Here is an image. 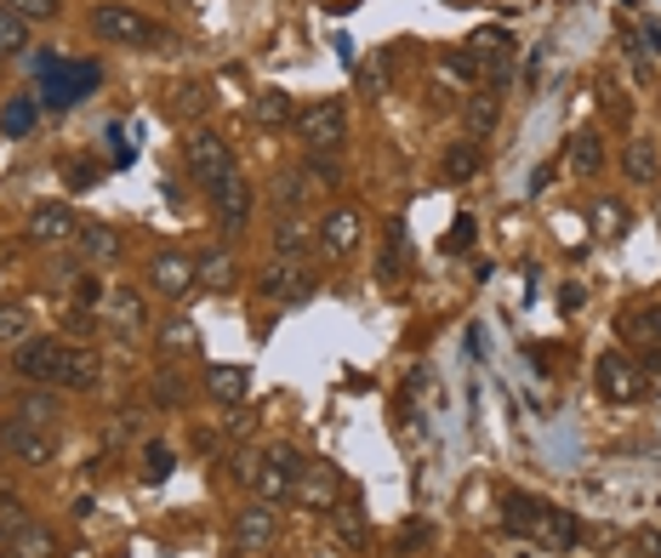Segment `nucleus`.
Returning a JSON list of instances; mask_svg holds the SVG:
<instances>
[{"mask_svg": "<svg viewBox=\"0 0 661 558\" xmlns=\"http://www.w3.org/2000/svg\"><path fill=\"white\" fill-rule=\"evenodd\" d=\"M228 473H235L240 484H257V473H262V456H257V450H235V456H228Z\"/></svg>", "mask_w": 661, "mask_h": 558, "instance_id": "c03bdc74", "label": "nucleus"}, {"mask_svg": "<svg viewBox=\"0 0 661 558\" xmlns=\"http://www.w3.org/2000/svg\"><path fill=\"white\" fill-rule=\"evenodd\" d=\"M160 348L165 353H201V331H194V319H183V314H172V319H160Z\"/></svg>", "mask_w": 661, "mask_h": 558, "instance_id": "c85d7f7f", "label": "nucleus"}, {"mask_svg": "<svg viewBox=\"0 0 661 558\" xmlns=\"http://www.w3.org/2000/svg\"><path fill=\"white\" fill-rule=\"evenodd\" d=\"M296 502H303V507H314V513H330V502H337V473L308 462V473L296 479Z\"/></svg>", "mask_w": 661, "mask_h": 558, "instance_id": "412c9836", "label": "nucleus"}, {"mask_svg": "<svg viewBox=\"0 0 661 558\" xmlns=\"http://www.w3.org/2000/svg\"><path fill=\"white\" fill-rule=\"evenodd\" d=\"M303 251H308V222L280 211V222H274V256H303Z\"/></svg>", "mask_w": 661, "mask_h": 558, "instance_id": "7c9ffc66", "label": "nucleus"}, {"mask_svg": "<svg viewBox=\"0 0 661 558\" xmlns=\"http://www.w3.org/2000/svg\"><path fill=\"white\" fill-rule=\"evenodd\" d=\"M0 450L18 456L23 468H46L57 456V439L46 428H29V422H7V428H0Z\"/></svg>", "mask_w": 661, "mask_h": 558, "instance_id": "9b49d317", "label": "nucleus"}, {"mask_svg": "<svg viewBox=\"0 0 661 558\" xmlns=\"http://www.w3.org/2000/svg\"><path fill=\"white\" fill-rule=\"evenodd\" d=\"M400 269H405V222H388L382 256H377V280H400Z\"/></svg>", "mask_w": 661, "mask_h": 558, "instance_id": "c756f323", "label": "nucleus"}, {"mask_svg": "<svg viewBox=\"0 0 661 558\" xmlns=\"http://www.w3.org/2000/svg\"><path fill=\"white\" fill-rule=\"evenodd\" d=\"M621 342L627 348H655L661 353V308H627L621 314Z\"/></svg>", "mask_w": 661, "mask_h": 558, "instance_id": "6ab92c4d", "label": "nucleus"}, {"mask_svg": "<svg viewBox=\"0 0 661 558\" xmlns=\"http://www.w3.org/2000/svg\"><path fill=\"white\" fill-rule=\"evenodd\" d=\"M206 109H212V86L194 80V86H177V91H172V114H177V120H201Z\"/></svg>", "mask_w": 661, "mask_h": 558, "instance_id": "473e14b6", "label": "nucleus"}, {"mask_svg": "<svg viewBox=\"0 0 661 558\" xmlns=\"http://www.w3.org/2000/svg\"><path fill=\"white\" fill-rule=\"evenodd\" d=\"M257 291L269 303H285V308H296V303H308L314 291H319V280H314V269L303 256H274L269 269L257 274Z\"/></svg>", "mask_w": 661, "mask_h": 558, "instance_id": "f03ea898", "label": "nucleus"}, {"mask_svg": "<svg viewBox=\"0 0 661 558\" xmlns=\"http://www.w3.org/2000/svg\"><path fill=\"white\" fill-rule=\"evenodd\" d=\"M63 365H69V342H57V337H29L18 353H12V371L23 382H52L63 387Z\"/></svg>", "mask_w": 661, "mask_h": 558, "instance_id": "423d86ee", "label": "nucleus"}, {"mask_svg": "<svg viewBox=\"0 0 661 558\" xmlns=\"http://www.w3.org/2000/svg\"><path fill=\"white\" fill-rule=\"evenodd\" d=\"M393 558H405V552H393Z\"/></svg>", "mask_w": 661, "mask_h": 558, "instance_id": "6e6d98bb", "label": "nucleus"}, {"mask_svg": "<svg viewBox=\"0 0 661 558\" xmlns=\"http://www.w3.org/2000/svg\"><path fill=\"white\" fill-rule=\"evenodd\" d=\"M212 211H217V228H223V234H240V228L251 222V188H246L240 172L223 177V183L212 188Z\"/></svg>", "mask_w": 661, "mask_h": 558, "instance_id": "4468645a", "label": "nucleus"}, {"mask_svg": "<svg viewBox=\"0 0 661 558\" xmlns=\"http://www.w3.org/2000/svg\"><path fill=\"white\" fill-rule=\"evenodd\" d=\"M7 52H29V23L12 7H0V57Z\"/></svg>", "mask_w": 661, "mask_h": 558, "instance_id": "c9c22d12", "label": "nucleus"}, {"mask_svg": "<svg viewBox=\"0 0 661 558\" xmlns=\"http://www.w3.org/2000/svg\"><path fill=\"white\" fill-rule=\"evenodd\" d=\"M183 166H188L194 183L212 194L223 177H235V149H228L223 131H194V138L183 143Z\"/></svg>", "mask_w": 661, "mask_h": 558, "instance_id": "f257e3e1", "label": "nucleus"}, {"mask_svg": "<svg viewBox=\"0 0 661 558\" xmlns=\"http://www.w3.org/2000/svg\"><path fill=\"white\" fill-rule=\"evenodd\" d=\"M599 109H605L616 125H627V114H633V103H627V91H621V86H605V91H599Z\"/></svg>", "mask_w": 661, "mask_h": 558, "instance_id": "a18cd8bd", "label": "nucleus"}, {"mask_svg": "<svg viewBox=\"0 0 661 558\" xmlns=\"http://www.w3.org/2000/svg\"><path fill=\"white\" fill-rule=\"evenodd\" d=\"M69 331H75V337H91V331H97V319H91V308H75V314H69Z\"/></svg>", "mask_w": 661, "mask_h": 558, "instance_id": "603ef678", "label": "nucleus"}, {"mask_svg": "<svg viewBox=\"0 0 661 558\" xmlns=\"http://www.w3.org/2000/svg\"><path fill=\"white\" fill-rule=\"evenodd\" d=\"M416 541H434V524H427V518H405L400 547H416Z\"/></svg>", "mask_w": 661, "mask_h": 558, "instance_id": "8fccbe9b", "label": "nucleus"}, {"mask_svg": "<svg viewBox=\"0 0 661 558\" xmlns=\"http://www.w3.org/2000/svg\"><path fill=\"white\" fill-rule=\"evenodd\" d=\"M104 325H115L120 337H138L143 331V303H138V291H109V303H104Z\"/></svg>", "mask_w": 661, "mask_h": 558, "instance_id": "aec40b11", "label": "nucleus"}, {"mask_svg": "<svg viewBox=\"0 0 661 558\" xmlns=\"http://www.w3.org/2000/svg\"><path fill=\"white\" fill-rule=\"evenodd\" d=\"M599 228H605V234H621V228H627V211L610 200V206H599Z\"/></svg>", "mask_w": 661, "mask_h": 558, "instance_id": "3c124183", "label": "nucleus"}, {"mask_svg": "<svg viewBox=\"0 0 661 558\" xmlns=\"http://www.w3.org/2000/svg\"><path fill=\"white\" fill-rule=\"evenodd\" d=\"M154 400H160V405H183V382H177V371H160V376H154Z\"/></svg>", "mask_w": 661, "mask_h": 558, "instance_id": "de8ad7c7", "label": "nucleus"}, {"mask_svg": "<svg viewBox=\"0 0 661 558\" xmlns=\"http://www.w3.org/2000/svg\"><path fill=\"white\" fill-rule=\"evenodd\" d=\"M149 291H154V297H165V303L188 297V291H194V256H183V251H154V256H149Z\"/></svg>", "mask_w": 661, "mask_h": 558, "instance_id": "1a4fd4ad", "label": "nucleus"}, {"mask_svg": "<svg viewBox=\"0 0 661 558\" xmlns=\"http://www.w3.org/2000/svg\"><path fill=\"white\" fill-rule=\"evenodd\" d=\"M485 166V154H479V138H456L445 149V183H474Z\"/></svg>", "mask_w": 661, "mask_h": 558, "instance_id": "b1692460", "label": "nucleus"}, {"mask_svg": "<svg viewBox=\"0 0 661 558\" xmlns=\"http://www.w3.org/2000/svg\"><path fill=\"white\" fill-rule=\"evenodd\" d=\"M75 251H80V262H115L120 256V234L104 228V222H86L75 234Z\"/></svg>", "mask_w": 661, "mask_h": 558, "instance_id": "a878e982", "label": "nucleus"}, {"mask_svg": "<svg viewBox=\"0 0 661 558\" xmlns=\"http://www.w3.org/2000/svg\"><path fill=\"white\" fill-rule=\"evenodd\" d=\"M531 541L542 547V552H571L576 541H582V524H576V513L571 507H542L537 513V524H531Z\"/></svg>", "mask_w": 661, "mask_h": 558, "instance_id": "ddd939ff", "label": "nucleus"}, {"mask_svg": "<svg viewBox=\"0 0 661 558\" xmlns=\"http://www.w3.org/2000/svg\"><path fill=\"white\" fill-rule=\"evenodd\" d=\"M91 35L109 41V46H149L154 41V23L143 12H131V7H97L91 12Z\"/></svg>", "mask_w": 661, "mask_h": 558, "instance_id": "0eeeda50", "label": "nucleus"}, {"mask_svg": "<svg viewBox=\"0 0 661 558\" xmlns=\"http://www.w3.org/2000/svg\"><path fill=\"white\" fill-rule=\"evenodd\" d=\"M274 536H280L274 502H251V507H240V518H235V552L257 558V552H269V547H274Z\"/></svg>", "mask_w": 661, "mask_h": 558, "instance_id": "9d476101", "label": "nucleus"}, {"mask_svg": "<svg viewBox=\"0 0 661 558\" xmlns=\"http://www.w3.org/2000/svg\"><path fill=\"white\" fill-rule=\"evenodd\" d=\"M474 234H479L474 217H456V222H451V234H445V251H451V256H456V251H474Z\"/></svg>", "mask_w": 661, "mask_h": 558, "instance_id": "49530a36", "label": "nucleus"}, {"mask_svg": "<svg viewBox=\"0 0 661 558\" xmlns=\"http://www.w3.org/2000/svg\"><path fill=\"white\" fill-rule=\"evenodd\" d=\"M23 234L35 240V245H75V234H80V217L69 211V206H35L29 211V222H23Z\"/></svg>", "mask_w": 661, "mask_h": 558, "instance_id": "f8f14e48", "label": "nucleus"}, {"mask_svg": "<svg viewBox=\"0 0 661 558\" xmlns=\"http://www.w3.org/2000/svg\"><path fill=\"white\" fill-rule=\"evenodd\" d=\"M296 138L308 143V154H330L348 138V109L337 103V97H319V103L296 109Z\"/></svg>", "mask_w": 661, "mask_h": 558, "instance_id": "7ed1b4c3", "label": "nucleus"}, {"mask_svg": "<svg viewBox=\"0 0 661 558\" xmlns=\"http://www.w3.org/2000/svg\"><path fill=\"white\" fill-rule=\"evenodd\" d=\"M337 160H330V154H308V166H303V183L308 188H337Z\"/></svg>", "mask_w": 661, "mask_h": 558, "instance_id": "a19ab883", "label": "nucleus"}, {"mask_svg": "<svg viewBox=\"0 0 661 558\" xmlns=\"http://www.w3.org/2000/svg\"><path fill=\"white\" fill-rule=\"evenodd\" d=\"M593 387L605 405H639L644 400V371L627 353H599L593 359Z\"/></svg>", "mask_w": 661, "mask_h": 558, "instance_id": "20e7f679", "label": "nucleus"}, {"mask_svg": "<svg viewBox=\"0 0 661 558\" xmlns=\"http://www.w3.org/2000/svg\"><path fill=\"white\" fill-rule=\"evenodd\" d=\"M251 490H257V502H274V507H280V502H291V496H296V479H291L285 468H274L269 456H262V473H257V484H251Z\"/></svg>", "mask_w": 661, "mask_h": 558, "instance_id": "cd10ccee", "label": "nucleus"}, {"mask_svg": "<svg viewBox=\"0 0 661 558\" xmlns=\"http://www.w3.org/2000/svg\"><path fill=\"white\" fill-rule=\"evenodd\" d=\"M240 269H235V251L228 245H212L194 256V285H206V291H235Z\"/></svg>", "mask_w": 661, "mask_h": 558, "instance_id": "f3484780", "label": "nucleus"}, {"mask_svg": "<svg viewBox=\"0 0 661 558\" xmlns=\"http://www.w3.org/2000/svg\"><path fill=\"white\" fill-rule=\"evenodd\" d=\"M330 513H337V536H343V547H366V513H359V502L330 507Z\"/></svg>", "mask_w": 661, "mask_h": 558, "instance_id": "e433bc0d", "label": "nucleus"}, {"mask_svg": "<svg viewBox=\"0 0 661 558\" xmlns=\"http://www.w3.org/2000/svg\"><path fill=\"white\" fill-rule=\"evenodd\" d=\"M172 468H177V456L165 450V445H149V450H143V484H165V479H172Z\"/></svg>", "mask_w": 661, "mask_h": 558, "instance_id": "58836bf2", "label": "nucleus"}, {"mask_svg": "<svg viewBox=\"0 0 661 558\" xmlns=\"http://www.w3.org/2000/svg\"><path fill=\"white\" fill-rule=\"evenodd\" d=\"M251 120H257L262 131H285V125H296V97H291L285 86H262V91L251 97Z\"/></svg>", "mask_w": 661, "mask_h": 558, "instance_id": "dca6fc26", "label": "nucleus"}, {"mask_svg": "<svg viewBox=\"0 0 661 558\" xmlns=\"http://www.w3.org/2000/svg\"><path fill=\"white\" fill-rule=\"evenodd\" d=\"M639 547H644V558H661V524H650V530H639Z\"/></svg>", "mask_w": 661, "mask_h": 558, "instance_id": "864d4df0", "label": "nucleus"}, {"mask_svg": "<svg viewBox=\"0 0 661 558\" xmlns=\"http://www.w3.org/2000/svg\"><path fill=\"white\" fill-rule=\"evenodd\" d=\"M303 194H308L303 172H280V177H274V206H280V211H291V206H303Z\"/></svg>", "mask_w": 661, "mask_h": 558, "instance_id": "ea45409f", "label": "nucleus"}, {"mask_svg": "<svg viewBox=\"0 0 661 558\" xmlns=\"http://www.w3.org/2000/svg\"><path fill=\"white\" fill-rule=\"evenodd\" d=\"M0 7H12L23 23H46V18L63 12V0H0Z\"/></svg>", "mask_w": 661, "mask_h": 558, "instance_id": "79ce46f5", "label": "nucleus"}, {"mask_svg": "<svg viewBox=\"0 0 661 558\" xmlns=\"http://www.w3.org/2000/svg\"><path fill=\"white\" fill-rule=\"evenodd\" d=\"M262 456H269L274 468H285L291 479H303V473H308V462H303V450H296V445H285V439H280V445H269V450H262Z\"/></svg>", "mask_w": 661, "mask_h": 558, "instance_id": "37998d69", "label": "nucleus"}, {"mask_svg": "<svg viewBox=\"0 0 661 558\" xmlns=\"http://www.w3.org/2000/svg\"><path fill=\"white\" fill-rule=\"evenodd\" d=\"M35 97H12L7 109H0V131H7V138H29V131H35Z\"/></svg>", "mask_w": 661, "mask_h": 558, "instance_id": "2f4dec72", "label": "nucleus"}, {"mask_svg": "<svg viewBox=\"0 0 661 558\" xmlns=\"http://www.w3.org/2000/svg\"><path fill=\"white\" fill-rule=\"evenodd\" d=\"M359 240H366V217H359L354 206H337V211H325L319 228H314V245L325 262H348L359 251Z\"/></svg>", "mask_w": 661, "mask_h": 558, "instance_id": "39448f33", "label": "nucleus"}, {"mask_svg": "<svg viewBox=\"0 0 661 558\" xmlns=\"http://www.w3.org/2000/svg\"><path fill=\"white\" fill-rule=\"evenodd\" d=\"M23 422H29V428H57V400H52V393H29V400H23V411H18Z\"/></svg>", "mask_w": 661, "mask_h": 558, "instance_id": "f704fd0d", "label": "nucleus"}, {"mask_svg": "<svg viewBox=\"0 0 661 558\" xmlns=\"http://www.w3.org/2000/svg\"><path fill=\"white\" fill-rule=\"evenodd\" d=\"M621 172H627V183H655V172H661V154H655V143L650 138H633L621 149Z\"/></svg>", "mask_w": 661, "mask_h": 558, "instance_id": "393cba45", "label": "nucleus"}, {"mask_svg": "<svg viewBox=\"0 0 661 558\" xmlns=\"http://www.w3.org/2000/svg\"><path fill=\"white\" fill-rule=\"evenodd\" d=\"M91 382H97V353H86V348H69V365H63V387L86 393Z\"/></svg>", "mask_w": 661, "mask_h": 558, "instance_id": "72a5a7b5", "label": "nucleus"}, {"mask_svg": "<svg viewBox=\"0 0 661 558\" xmlns=\"http://www.w3.org/2000/svg\"><path fill=\"white\" fill-rule=\"evenodd\" d=\"M206 393H212L217 405H246L251 365H235V359H217V365H206Z\"/></svg>", "mask_w": 661, "mask_h": 558, "instance_id": "2eb2a0df", "label": "nucleus"}, {"mask_svg": "<svg viewBox=\"0 0 661 558\" xmlns=\"http://www.w3.org/2000/svg\"><path fill=\"white\" fill-rule=\"evenodd\" d=\"M565 166H571L582 183L605 177V138H599V131H576L571 149H565Z\"/></svg>", "mask_w": 661, "mask_h": 558, "instance_id": "a211bd4d", "label": "nucleus"}, {"mask_svg": "<svg viewBox=\"0 0 661 558\" xmlns=\"http://www.w3.org/2000/svg\"><path fill=\"white\" fill-rule=\"evenodd\" d=\"M462 120H468V138H490L496 120H502V97H496V91H474L468 109H462Z\"/></svg>", "mask_w": 661, "mask_h": 558, "instance_id": "bb28decb", "label": "nucleus"}, {"mask_svg": "<svg viewBox=\"0 0 661 558\" xmlns=\"http://www.w3.org/2000/svg\"><path fill=\"white\" fill-rule=\"evenodd\" d=\"M548 502L542 496H531V490H508L502 496V530H513V536H531V524H537V513H542Z\"/></svg>", "mask_w": 661, "mask_h": 558, "instance_id": "4be33fe9", "label": "nucleus"}, {"mask_svg": "<svg viewBox=\"0 0 661 558\" xmlns=\"http://www.w3.org/2000/svg\"><path fill=\"white\" fill-rule=\"evenodd\" d=\"M29 524V513H23V502H0V541H7L12 530H23Z\"/></svg>", "mask_w": 661, "mask_h": 558, "instance_id": "09e8293b", "label": "nucleus"}, {"mask_svg": "<svg viewBox=\"0 0 661 558\" xmlns=\"http://www.w3.org/2000/svg\"><path fill=\"white\" fill-rule=\"evenodd\" d=\"M7 552H12V558H57V536L46 530V524L29 518L23 530H12V536H7Z\"/></svg>", "mask_w": 661, "mask_h": 558, "instance_id": "5701e85b", "label": "nucleus"}, {"mask_svg": "<svg viewBox=\"0 0 661 558\" xmlns=\"http://www.w3.org/2000/svg\"><path fill=\"white\" fill-rule=\"evenodd\" d=\"M69 183H75V188H86V183H91V166H80V160H75V166H69Z\"/></svg>", "mask_w": 661, "mask_h": 558, "instance_id": "5fc2aeb1", "label": "nucleus"}, {"mask_svg": "<svg viewBox=\"0 0 661 558\" xmlns=\"http://www.w3.org/2000/svg\"><path fill=\"white\" fill-rule=\"evenodd\" d=\"M97 80H104V75H97V63H63L57 57V69H46V86H41L46 97H41V103L46 109H75Z\"/></svg>", "mask_w": 661, "mask_h": 558, "instance_id": "6e6552de", "label": "nucleus"}, {"mask_svg": "<svg viewBox=\"0 0 661 558\" xmlns=\"http://www.w3.org/2000/svg\"><path fill=\"white\" fill-rule=\"evenodd\" d=\"M0 342H7V348H23V342H29V308H18V303L0 308Z\"/></svg>", "mask_w": 661, "mask_h": 558, "instance_id": "4c0bfd02", "label": "nucleus"}]
</instances>
